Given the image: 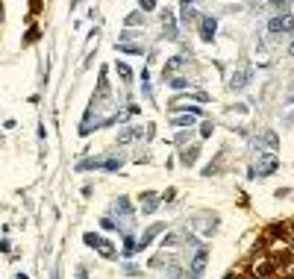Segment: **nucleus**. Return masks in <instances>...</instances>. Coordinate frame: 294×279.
<instances>
[{"mask_svg": "<svg viewBox=\"0 0 294 279\" xmlns=\"http://www.w3.org/2000/svg\"><path fill=\"white\" fill-rule=\"evenodd\" d=\"M162 30H165V38H177V24H174V15L171 12L162 15Z\"/></svg>", "mask_w": 294, "mask_h": 279, "instance_id": "nucleus-7", "label": "nucleus"}, {"mask_svg": "<svg viewBox=\"0 0 294 279\" xmlns=\"http://www.w3.org/2000/svg\"><path fill=\"white\" fill-rule=\"evenodd\" d=\"M289 53H294V44H292V47H289Z\"/></svg>", "mask_w": 294, "mask_h": 279, "instance_id": "nucleus-17", "label": "nucleus"}, {"mask_svg": "<svg viewBox=\"0 0 294 279\" xmlns=\"http://www.w3.org/2000/svg\"><path fill=\"white\" fill-rule=\"evenodd\" d=\"M262 138H265V147H271V150L277 147V135H274V132H265Z\"/></svg>", "mask_w": 294, "mask_h": 279, "instance_id": "nucleus-13", "label": "nucleus"}, {"mask_svg": "<svg viewBox=\"0 0 294 279\" xmlns=\"http://www.w3.org/2000/svg\"><path fill=\"white\" fill-rule=\"evenodd\" d=\"M171 86H174V89H186V86H189V80H186V77H174V80H171Z\"/></svg>", "mask_w": 294, "mask_h": 279, "instance_id": "nucleus-14", "label": "nucleus"}, {"mask_svg": "<svg viewBox=\"0 0 294 279\" xmlns=\"http://www.w3.org/2000/svg\"><path fill=\"white\" fill-rule=\"evenodd\" d=\"M200 24H203V27H200L203 41H212V38H215V30H218V21H215V18H203Z\"/></svg>", "mask_w": 294, "mask_h": 279, "instance_id": "nucleus-6", "label": "nucleus"}, {"mask_svg": "<svg viewBox=\"0 0 294 279\" xmlns=\"http://www.w3.org/2000/svg\"><path fill=\"white\" fill-rule=\"evenodd\" d=\"M203 265H206V253L200 250V253L195 256V265H192V271H189V274H203Z\"/></svg>", "mask_w": 294, "mask_h": 279, "instance_id": "nucleus-9", "label": "nucleus"}, {"mask_svg": "<svg viewBox=\"0 0 294 279\" xmlns=\"http://www.w3.org/2000/svg\"><path fill=\"white\" fill-rule=\"evenodd\" d=\"M250 3H262V0H250Z\"/></svg>", "mask_w": 294, "mask_h": 279, "instance_id": "nucleus-18", "label": "nucleus"}, {"mask_svg": "<svg viewBox=\"0 0 294 279\" xmlns=\"http://www.w3.org/2000/svg\"><path fill=\"white\" fill-rule=\"evenodd\" d=\"M250 77H253V71H250V68H241V71H238V74L232 77V89H244Z\"/></svg>", "mask_w": 294, "mask_h": 279, "instance_id": "nucleus-8", "label": "nucleus"}, {"mask_svg": "<svg viewBox=\"0 0 294 279\" xmlns=\"http://www.w3.org/2000/svg\"><path fill=\"white\" fill-rule=\"evenodd\" d=\"M138 21L144 24V18H141V15H130V18H127V27H138Z\"/></svg>", "mask_w": 294, "mask_h": 279, "instance_id": "nucleus-15", "label": "nucleus"}, {"mask_svg": "<svg viewBox=\"0 0 294 279\" xmlns=\"http://www.w3.org/2000/svg\"><path fill=\"white\" fill-rule=\"evenodd\" d=\"M268 32L280 35V32H294V15H274L268 21Z\"/></svg>", "mask_w": 294, "mask_h": 279, "instance_id": "nucleus-1", "label": "nucleus"}, {"mask_svg": "<svg viewBox=\"0 0 294 279\" xmlns=\"http://www.w3.org/2000/svg\"><path fill=\"white\" fill-rule=\"evenodd\" d=\"M86 244H89V247H95L103 259H112V256H115V247H112L106 238H100V235H86Z\"/></svg>", "mask_w": 294, "mask_h": 279, "instance_id": "nucleus-2", "label": "nucleus"}, {"mask_svg": "<svg viewBox=\"0 0 294 279\" xmlns=\"http://www.w3.org/2000/svg\"><path fill=\"white\" fill-rule=\"evenodd\" d=\"M121 168V159H103V171H118Z\"/></svg>", "mask_w": 294, "mask_h": 279, "instance_id": "nucleus-10", "label": "nucleus"}, {"mask_svg": "<svg viewBox=\"0 0 294 279\" xmlns=\"http://www.w3.org/2000/svg\"><path fill=\"white\" fill-rule=\"evenodd\" d=\"M138 6H141V9H153V6H156V0H138Z\"/></svg>", "mask_w": 294, "mask_h": 279, "instance_id": "nucleus-16", "label": "nucleus"}, {"mask_svg": "<svg viewBox=\"0 0 294 279\" xmlns=\"http://www.w3.org/2000/svg\"><path fill=\"white\" fill-rule=\"evenodd\" d=\"M256 165H259V168L253 171V177H256V174H259V177H265V174H274V171H277V156H262Z\"/></svg>", "mask_w": 294, "mask_h": 279, "instance_id": "nucleus-5", "label": "nucleus"}, {"mask_svg": "<svg viewBox=\"0 0 294 279\" xmlns=\"http://www.w3.org/2000/svg\"><path fill=\"white\" fill-rule=\"evenodd\" d=\"M156 206H159V194L144 191V194H141V215H153V212H156Z\"/></svg>", "mask_w": 294, "mask_h": 279, "instance_id": "nucleus-3", "label": "nucleus"}, {"mask_svg": "<svg viewBox=\"0 0 294 279\" xmlns=\"http://www.w3.org/2000/svg\"><path fill=\"white\" fill-rule=\"evenodd\" d=\"M112 209H115V215H118V217H124L127 223L132 220V206H130V200H127V197H118V200L112 203Z\"/></svg>", "mask_w": 294, "mask_h": 279, "instance_id": "nucleus-4", "label": "nucleus"}, {"mask_svg": "<svg viewBox=\"0 0 294 279\" xmlns=\"http://www.w3.org/2000/svg\"><path fill=\"white\" fill-rule=\"evenodd\" d=\"M118 74H121V77H124L127 83L132 80V68H130V65H124V62H118Z\"/></svg>", "mask_w": 294, "mask_h": 279, "instance_id": "nucleus-11", "label": "nucleus"}, {"mask_svg": "<svg viewBox=\"0 0 294 279\" xmlns=\"http://www.w3.org/2000/svg\"><path fill=\"white\" fill-rule=\"evenodd\" d=\"M195 159H197V147H192V150H183V162H186V165H192Z\"/></svg>", "mask_w": 294, "mask_h": 279, "instance_id": "nucleus-12", "label": "nucleus"}]
</instances>
